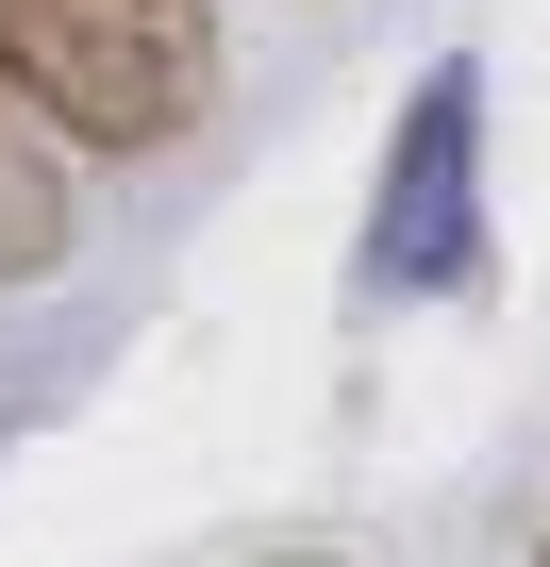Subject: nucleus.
I'll return each instance as SVG.
<instances>
[{
	"mask_svg": "<svg viewBox=\"0 0 550 567\" xmlns=\"http://www.w3.org/2000/svg\"><path fill=\"white\" fill-rule=\"evenodd\" d=\"M217 84H234L217 0H0V101H34L101 167L184 151L217 117Z\"/></svg>",
	"mask_w": 550,
	"mask_h": 567,
	"instance_id": "f257e3e1",
	"label": "nucleus"
},
{
	"mask_svg": "<svg viewBox=\"0 0 550 567\" xmlns=\"http://www.w3.org/2000/svg\"><path fill=\"white\" fill-rule=\"evenodd\" d=\"M484 267H500V234H484V68L467 51H434L417 84H401V117H384V167H367V301H484Z\"/></svg>",
	"mask_w": 550,
	"mask_h": 567,
	"instance_id": "f03ea898",
	"label": "nucleus"
},
{
	"mask_svg": "<svg viewBox=\"0 0 550 567\" xmlns=\"http://www.w3.org/2000/svg\"><path fill=\"white\" fill-rule=\"evenodd\" d=\"M68 267V167L0 134V284H51Z\"/></svg>",
	"mask_w": 550,
	"mask_h": 567,
	"instance_id": "7ed1b4c3",
	"label": "nucleus"
},
{
	"mask_svg": "<svg viewBox=\"0 0 550 567\" xmlns=\"http://www.w3.org/2000/svg\"><path fill=\"white\" fill-rule=\"evenodd\" d=\"M267 567H334V550H267Z\"/></svg>",
	"mask_w": 550,
	"mask_h": 567,
	"instance_id": "20e7f679",
	"label": "nucleus"
}]
</instances>
